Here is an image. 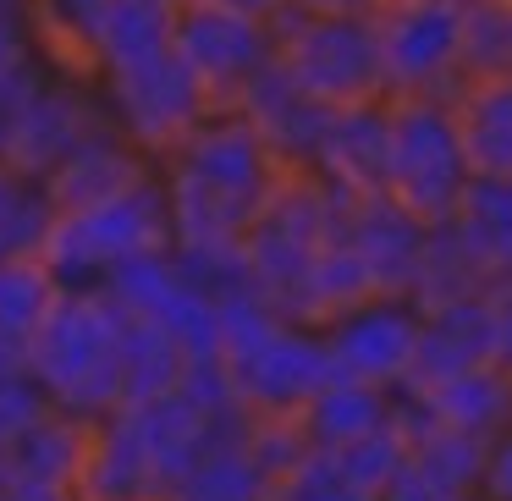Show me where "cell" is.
<instances>
[{
  "label": "cell",
  "instance_id": "obj_1",
  "mask_svg": "<svg viewBox=\"0 0 512 501\" xmlns=\"http://www.w3.org/2000/svg\"><path fill=\"white\" fill-rule=\"evenodd\" d=\"M281 177H287V166L270 155V144L232 105H215L160 160V188H166V215H171V254L215 298L232 287H248L243 232L270 204Z\"/></svg>",
  "mask_w": 512,
  "mask_h": 501
},
{
  "label": "cell",
  "instance_id": "obj_2",
  "mask_svg": "<svg viewBox=\"0 0 512 501\" xmlns=\"http://www.w3.org/2000/svg\"><path fill=\"white\" fill-rule=\"evenodd\" d=\"M122 336L127 314L100 287H61L39 331L28 336V375L50 408L89 424L122 408Z\"/></svg>",
  "mask_w": 512,
  "mask_h": 501
},
{
  "label": "cell",
  "instance_id": "obj_3",
  "mask_svg": "<svg viewBox=\"0 0 512 501\" xmlns=\"http://www.w3.org/2000/svg\"><path fill=\"white\" fill-rule=\"evenodd\" d=\"M331 226H336V193L314 171H287L281 188L270 193V204L248 221L243 232L248 287L276 303L287 320H303L314 259L331 243Z\"/></svg>",
  "mask_w": 512,
  "mask_h": 501
},
{
  "label": "cell",
  "instance_id": "obj_4",
  "mask_svg": "<svg viewBox=\"0 0 512 501\" xmlns=\"http://www.w3.org/2000/svg\"><path fill=\"white\" fill-rule=\"evenodd\" d=\"M171 248V215L160 171L116 199L83 204V210H56V226L45 237V265L56 270L61 287H100L116 265L138 254Z\"/></svg>",
  "mask_w": 512,
  "mask_h": 501
},
{
  "label": "cell",
  "instance_id": "obj_5",
  "mask_svg": "<svg viewBox=\"0 0 512 501\" xmlns=\"http://www.w3.org/2000/svg\"><path fill=\"white\" fill-rule=\"evenodd\" d=\"M474 160H468L463 127H457L452 94H397L391 100V160L386 193L419 221H452Z\"/></svg>",
  "mask_w": 512,
  "mask_h": 501
},
{
  "label": "cell",
  "instance_id": "obj_6",
  "mask_svg": "<svg viewBox=\"0 0 512 501\" xmlns=\"http://www.w3.org/2000/svg\"><path fill=\"white\" fill-rule=\"evenodd\" d=\"M276 61L325 105L386 100V61H380L375 17L336 12H287L276 17Z\"/></svg>",
  "mask_w": 512,
  "mask_h": 501
},
{
  "label": "cell",
  "instance_id": "obj_7",
  "mask_svg": "<svg viewBox=\"0 0 512 501\" xmlns=\"http://www.w3.org/2000/svg\"><path fill=\"white\" fill-rule=\"evenodd\" d=\"M94 83H100V94H105L111 122L122 127L155 166L215 111V100L177 61V50H160V56L133 61V67H111Z\"/></svg>",
  "mask_w": 512,
  "mask_h": 501
},
{
  "label": "cell",
  "instance_id": "obj_8",
  "mask_svg": "<svg viewBox=\"0 0 512 501\" xmlns=\"http://www.w3.org/2000/svg\"><path fill=\"white\" fill-rule=\"evenodd\" d=\"M100 127H111L100 83L78 67H56V61H50V67L39 72V83L28 89L6 144H0V160L17 166V171H34V177H50V171H56L89 133H100Z\"/></svg>",
  "mask_w": 512,
  "mask_h": 501
},
{
  "label": "cell",
  "instance_id": "obj_9",
  "mask_svg": "<svg viewBox=\"0 0 512 501\" xmlns=\"http://www.w3.org/2000/svg\"><path fill=\"white\" fill-rule=\"evenodd\" d=\"M100 292L122 314L171 331L193 358H221V309H215V292L199 287L171 248H155V254H138L127 265H116L100 281Z\"/></svg>",
  "mask_w": 512,
  "mask_h": 501
},
{
  "label": "cell",
  "instance_id": "obj_10",
  "mask_svg": "<svg viewBox=\"0 0 512 501\" xmlns=\"http://www.w3.org/2000/svg\"><path fill=\"white\" fill-rule=\"evenodd\" d=\"M386 100L397 94H457L463 89V0H386L375 12Z\"/></svg>",
  "mask_w": 512,
  "mask_h": 501
},
{
  "label": "cell",
  "instance_id": "obj_11",
  "mask_svg": "<svg viewBox=\"0 0 512 501\" xmlns=\"http://www.w3.org/2000/svg\"><path fill=\"white\" fill-rule=\"evenodd\" d=\"M171 50L204 83V94L215 105H232L243 94V83L276 56V23L226 12V6H210V0H177Z\"/></svg>",
  "mask_w": 512,
  "mask_h": 501
},
{
  "label": "cell",
  "instance_id": "obj_12",
  "mask_svg": "<svg viewBox=\"0 0 512 501\" xmlns=\"http://www.w3.org/2000/svg\"><path fill=\"white\" fill-rule=\"evenodd\" d=\"M320 336H325V353H331V375L397 391L408 386V369H413L419 303L402 298V292H375V298L320 320Z\"/></svg>",
  "mask_w": 512,
  "mask_h": 501
},
{
  "label": "cell",
  "instance_id": "obj_13",
  "mask_svg": "<svg viewBox=\"0 0 512 501\" xmlns=\"http://www.w3.org/2000/svg\"><path fill=\"white\" fill-rule=\"evenodd\" d=\"M232 111H243V122L265 138L270 155H276L287 171H309L314 155H320V138H325V127H331L336 105L314 100V94L270 56L265 67L243 83V94L232 100Z\"/></svg>",
  "mask_w": 512,
  "mask_h": 501
},
{
  "label": "cell",
  "instance_id": "obj_14",
  "mask_svg": "<svg viewBox=\"0 0 512 501\" xmlns=\"http://www.w3.org/2000/svg\"><path fill=\"white\" fill-rule=\"evenodd\" d=\"M336 232L364 259L375 292H402L408 298L413 270H419V254H424V237H430V221L402 210L391 193H364V199L336 193Z\"/></svg>",
  "mask_w": 512,
  "mask_h": 501
},
{
  "label": "cell",
  "instance_id": "obj_15",
  "mask_svg": "<svg viewBox=\"0 0 512 501\" xmlns=\"http://www.w3.org/2000/svg\"><path fill=\"white\" fill-rule=\"evenodd\" d=\"M386 160H391V100H358L336 105L331 127L314 155V177L336 193H386Z\"/></svg>",
  "mask_w": 512,
  "mask_h": 501
},
{
  "label": "cell",
  "instance_id": "obj_16",
  "mask_svg": "<svg viewBox=\"0 0 512 501\" xmlns=\"http://www.w3.org/2000/svg\"><path fill=\"white\" fill-rule=\"evenodd\" d=\"M155 171H160L155 160L111 122V127L83 138V144L45 177V188H50V199H56V210H83V204H100V199H116V193L138 188V182H149Z\"/></svg>",
  "mask_w": 512,
  "mask_h": 501
},
{
  "label": "cell",
  "instance_id": "obj_17",
  "mask_svg": "<svg viewBox=\"0 0 512 501\" xmlns=\"http://www.w3.org/2000/svg\"><path fill=\"white\" fill-rule=\"evenodd\" d=\"M490 347H496V331H490V292L419 309V342H413L408 386H435V380H446V375L490 364Z\"/></svg>",
  "mask_w": 512,
  "mask_h": 501
},
{
  "label": "cell",
  "instance_id": "obj_18",
  "mask_svg": "<svg viewBox=\"0 0 512 501\" xmlns=\"http://www.w3.org/2000/svg\"><path fill=\"white\" fill-rule=\"evenodd\" d=\"M430 413V424L446 430L479 435V441H496L512 430V375L501 364H474L463 375H446L435 386H413Z\"/></svg>",
  "mask_w": 512,
  "mask_h": 501
},
{
  "label": "cell",
  "instance_id": "obj_19",
  "mask_svg": "<svg viewBox=\"0 0 512 501\" xmlns=\"http://www.w3.org/2000/svg\"><path fill=\"white\" fill-rule=\"evenodd\" d=\"M83 457H89V419L45 408L0 457V479H34L50 490H78Z\"/></svg>",
  "mask_w": 512,
  "mask_h": 501
},
{
  "label": "cell",
  "instance_id": "obj_20",
  "mask_svg": "<svg viewBox=\"0 0 512 501\" xmlns=\"http://www.w3.org/2000/svg\"><path fill=\"white\" fill-rule=\"evenodd\" d=\"M78 496L83 501H155V496H166V485L149 468L144 446L122 424V413H105V419L89 424V457H83V474H78Z\"/></svg>",
  "mask_w": 512,
  "mask_h": 501
},
{
  "label": "cell",
  "instance_id": "obj_21",
  "mask_svg": "<svg viewBox=\"0 0 512 501\" xmlns=\"http://www.w3.org/2000/svg\"><path fill=\"white\" fill-rule=\"evenodd\" d=\"M386 419H391V391L369 386V380H347V375H331L298 408V430L309 441V452H336L342 441H353V435L375 430Z\"/></svg>",
  "mask_w": 512,
  "mask_h": 501
},
{
  "label": "cell",
  "instance_id": "obj_22",
  "mask_svg": "<svg viewBox=\"0 0 512 501\" xmlns=\"http://www.w3.org/2000/svg\"><path fill=\"white\" fill-rule=\"evenodd\" d=\"M452 226L490 281H512V177L501 171H474L452 210Z\"/></svg>",
  "mask_w": 512,
  "mask_h": 501
},
{
  "label": "cell",
  "instance_id": "obj_23",
  "mask_svg": "<svg viewBox=\"0 0 512 501\" xmlns=\"http://www.w3.org/2000/svg\"><path fill=\"white\" fill-rule=\"evenodd\" d=\"M171 23H177V0H111L94 34V78L171 50Z\"/></svg>",
  "mask_w": 512,
  "mask_h": 501
},
{
  "label": "cell",
  "instance_id": "obj_24",
  "mask_svg": "<svg viewBox=\"0 0 512 501\" xmlns=\"http://www.w3.org/2000/svg\"><path fill=\"white\" fill-rule=\"evenodd\" d=\"M452 105H457V127H463L474 171L512 177V78L463 83L452 94Z\"/></svg>",
  "mask_w": 512,
  "mask_h": 501
},
{
  "label": "cell",
  "instance_id": "obj_25",
  "mask_svg": "<svg viewBox=\"0 0 512 501\" xmlns=\"http://www.w3.org/2000/svg\"><path fill=\"white\" fill-rule=\"evenodd\" d=\"M496 281L485 276V265L474 259V248L463 243L452 221H435L430 237H424V254L419 270H413V287L408 298L419 309H435V303H452V298H474V292H490Z\"/></svg>",
  "mask_w": 512,
  "mask_h": 501
},
{
  "label": "cell",
  "instance_id": "obj_26",
  "mask_svg": "<svg viewBox=\"0 0 512 501\" xmlns=\"http://www.w3.org/2000/svg\"><path fill=\"white\" fill-rule=\"evenodd\" d=\"M193 353L177 342L171 331L149 320H133L127 314V336H122V402H144L160 397V391H177L182 375H188Z\"/></svg>",
  "mask_w": 512,
  "mask_h": 501
},
{
  "label": "cell",
  "instance_id": "obj_27",
  "mask_svg": "<svg viewBox=\"0 0 512 501\" xmlns=\"http://www.w3.org/2000/svg\"><path fill=\"white\" fill-rule=\"evenodd\" d=\"M50 226H56V199H50L45 177L0 160V259L45 254Z\"/></svg>",
  "mask_w": 512,
  "mask_h": 501
},
{
  "label": "cell",
  "instance_id": "obj_28",
  "mask_svg": "<svg viewBox=\"0 0 512 501\" xmlns=\"http://www.w3.org/2000/svg\"><path fill=\"white\" fill-rule=\"evenodd\" d=\"M265 490H270V474L248 452V435H237V441H215L171 485V496L177 501H265Z\"/></svg>",
  "mask_w": 512,
  "mask_h": 501
},
{
  "label": "cell",
  "instance_id": "obj_29",
  "mask_svg": "<svg viewBox=\"0 0 512 501\" xmlns=\"http://www.w3.org/2000/svg\"><path fill=\"white\" fill-rule=\"evenodd\" d=\"M105 6H111V0H28L45 61H56V67H78V72L94 78L89 61H94V34H100Z\"/></svg>",
  "mask_w": 512,
  "mask_h": 501
},
{
  "label": "cell",
  "instance_id": "obj_30",
  "mask_svg": "<svg viewBox=\"0 0 512 501\" xmlns=\"http://www.w3.org/2000/svg\"><path fill=\"white\" fill-rule=\"evenodd\" d=\"M463 83L512 78V0H463Z\"/></svg>",
  "mask_w": 512,
  "mask_h": 501
},
{
  "label": "cell",
  "instance_id": "obj_31",
  "mask_svg": "<svg viewBox=\"0 0 512 501\" xmlns=\"http://www.w3.org/2000/svg\"><path fill=\"white\" fill-rule=\"evenodd\" d=\"M61 281L45 259H0V336L6 342H23L39 331V320L50 314Z\"/></svg>",
  "mask_w": 512,
  "mask_h": 501
},
{
  "label": "cell",
  "instance_id": "obj_32",
  "mask_svg": "<svg viewBox=\"0 0 512 501\" xmlns=\"http://www.w3.org/2000/svg\"><path fill=\"white\" fill-rule=\"evenodd\" d=\"M408 457L424 463L430 474H441L446 485L479 496V479H485V457H490V441L479 435H463V430H446V424H424L419 435H408Z\"/></svg>",
  "mask_w": 512,
  "mask_h": 501
},
{
  "label": "cell",
  "instance_id": "obj_33",
  "mask_svg": "<svg viewBox=\"0 0 512 501\" xmlns=\"http://www.w3.org/2000/svg\"><path fill=\"white\" fill-rule=\"evenodd\" d=\"M320 457H331V468L347 479V485L380 496V485H386V479L402 468V457H408V435H402L397 419H386V424H375V430L353 435V441H342L336 452H320Z\"/></svg>",
  "mask_w": 512,
  "mask_h": 501
},
{
  "label": "cell",
  "instance_id": "obj_34",
  "mask_svg": "<svg viewBox=\"0 0 512 501\" xmlns=\"http://www.w3.org/2000/svg\"><path fill=\"white\" fill-rule=\"evenodd\" d=\"M265 501H375V496L358 490V485H347V479L331 468V457L309 452L303 463H292L287 474L270 479Z\"/></svg>",
  "mask_w": 512,
  "mask_h": 501
},
{
  "label": "cell",
  "instance_id": "obj_35",
  "mask_svg": "<svg viewBox=\"0 0 512 501\" xmlns=\"http://www.w3.org/2000/svg\"><path fill=\"white\" fill-rule=\"evenodd\" d=\"M50 408V397L34 386V375H12L0 380V457H6V446L17 441V435L28 430V424L39 419V413Z\"/></svg>",
  "mask_w": 512,
  "mask_h": 501
},
{
  "label": "cell",
  "instance_id": "obj_36",
  "mask_svg": "<svg viewBox=\"0 0 512 501\" xmlns=\"http://www.w3.org/2000/svg\"><path fill=\"white\" fill-rule=\"evenodd\" d=\"M39 34H34V12H28V0H0V78L28 61H39Z\"/></svg>",
  "mask_w": 512,
  "mask_h": 501
},
{
  "label": "cell",
  "instance_id": "obj_37",
  "mask_svg": "<svg viewBox=\"0 0 512 501\" xmlns=\"http://www.w3.org/2000/svg\"><path fill=\"white\" fill-rule=\"evenodd\" d=\"M375 501H479V496H468V490H457V485H446L441 474H430L424 463H413V457H402V468L380 485V496Z\"/></svg>",
  "mask_w": 512,
  "mask_h": 501
},
{
  "label": "cell",
  "instance_id": "obj_38",
  "mask_svg": "<svg viewBox=\"0 0 512 501\" xmlns=\"http://www.w3.org/2000/svg\"><path fill=\"white\" fill-rule=\"evenodd\" d=\"M45 67H50V61L39 56V61H28V67H17V72L0 78V144H6V133H12V122H17V111H23L28 89L39 83V72H45Z\"/></svg>",
  "mask_w": 512,
  "mask_h": 501
},
{
  "label": "cell",
  "instance_id": "obj_39",
  "mask_svg": "<svg viewBox=\"0 0 512 501\" xmlns=\"http://www.w3.org/2000/svg\"><path fill=\"white\" fill-rule=\"evenodd\" d=\"M479 501H512V430L490 441L485 479H479Z\"/></svg>",
  "mask_w": 512,
  "mask_h": 501
},
{
  "label": "cell",
  "instance_id": "obj_40",
  "mask_svg": "<svg viewBox=\"0 0 512 501\" xmlns=\"http://www.w3.org/2000/svg\"><path fill=\"white\" fill-rule=\"evenodd\" d=\"M490 331H496L490 364H501L512 375V281H496V287H490Z\"/></svg>",
  "mask_w": 512,
  "mask_h": 501
},
{
  "label": "cell",
  "instance_id": "obj_41",
  "mask_svg": "<svg viewBox=\"0 0 512 501\" xmlns=\"http://www.w3.org/2000/svg\"><path fill=\"white\" fill-rule=\"evenodd\" d=\"M298 12H336V17H375L386 0H292Z\"/></svg>",
  "mask_w": 512,
  "mask_h": 501
},
{
  "label": "cell",
  "instance_id": "obj_42",
  "mask_svg": "<svg viewBox=\"0 0 512 501\" xmlns=\"http://www.w3.org/2000/svg\"><path fill=\"white\" fill-rule=\"evenodd\" d=\"M210 6H226V12H248V17H265V23H276L292 0H210Z\"/></svg>",
  "mask_w": 512,
  "mask_h": 501
},
{
  "label": "cell",
  "instance_id": "obj_43",
  "mask_svg": "<svg viewBox=\"0 0 512 501\" xmlns=\"http://www.w3.org/2000/svg\"><path fill=\"white\" fill-rule=\"evenodd\" d=\"M12 375H28V347L0 336V380H12Z\"/></svg>",
  "mask_w": 512,
  "mask_h": 501
},
{
  "label": "cell",
  "instance_id": "obj_44",
  "mask_svg": "<svg viewBox=\"0 0 512 501\" xmlns=\"http://www.w3.org/2000/svg\"><path fill=\"white\" fill-rule=\"evenodd\" d=\"M155 501H177V496H155Z\"/></svg>",
  "mask_w": 512,
  "mask_h": 501
},
{
  "label": "cell",
  "instance_id": "obj_45",
  "mask_svg": "<svg viewBox=\"0 0 512 501\" xmlns=\"http://www.w3.org/2000/svg\"><path fill=\"white\" fill-rule=\"evenodd\" d=\"M72 501H83V496H72Z\"/></svg>",
  "mask_w": 512,
  "mask_h": 501
}]
</instances>
